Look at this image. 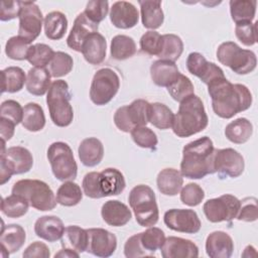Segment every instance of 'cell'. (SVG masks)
Returning <instances> with one entry per match:
<instances>
[{"instance_id":"cell-10","label":"cell","mask_w":258,"mask_h":258,"mask_svg":"<svg viewBox=\"0 0 258 258\" xmlns=\"http://www.w3.org/2000/svg\"><path fill=\"white\" fill-rule=\"evenodd\" d=\"M120 88V78L109 68L98 70L92 80L90 99L97 106H104L111 102Z\"/></svg>"},{"instance_id":"cell-54","label":"cell","mask_w":258,"mask_h":258,"mask_svg":"<svg viewBox=\"0 0 258 258\" xmlns=\"http://www.w3.org/2000/svg\"><path fill=\"white\" fill-rule=\"evenodd\" d=\"M0 115L1 118H5L18 125L23 118V108L15 100H6L1 104Z\"/></svg>"},{"instance_id":"cell-29","label":"cell","mask_w":258,"mask_h":258,"mask_svg":"<svg viewBox=\"0 0 258 258\" xmlns=\"http://www.w3.org/2000/svg\"><path fill=\"white\" fill-rule=\"evenodd\" d=\"M156 184L162 195L173 197L180 191L183 184V176L175 168H164L158 172Z\"/></svg>"},{"instance_id":"cell-4","label":"cell","mask_w":258,"mask_h":258,"mask_svg":"<svg viewBox=\"0 0 258 258\" xmlns=\"http://www.w3.org/2000/svg\"><path fill=\"white\" fill-rule=\"evenodd\" d=\"M72 94L68 83L63 80H56L46 94V104L49 116L57 127H68L74 119V110L71 105Z\"/></svg>"},{"instance_id":"cell-36","label":"cell","mask_w":258,"mask_h":258,"mask_svg":"<svg viewBox=\"0 0 258 258\" xmlns=\"http://www.w3.org/2000/svg\"><path fill=\"white\" fill-rule=\"evenodd\" d=\"M231 18L235 24L252 22L255 18L257 1L255 0H231L229 2Z\"/></svg>"},{"instance_id":"cell-60","label":"cell","mask_w":258,"mask_h":258,"mask_svg":"<svg viewBox=\"0 0 258 258\" xmlns=\"http://www.w3.org/2000/svg\"><path fill=\"white\" fill-rule=\"evenodd\" d=\"M55 258H79L80 254L72 249L69 248H62L61 250H59L57 253L54 254Z\"/></svg>"},{"instance_id":"cell-25","label":"cell","mask_w":258,"mask_h":258,"mask_svg":"<svg viewBox=\"0 0 258 258\" xmlns=\"http://www.w3.org/2000/svg\"><path fill=\"white\" fill-rule=\"evenodd\" d=\"M126 186L123 173L117 168L108 167L99 172V187L102 198L118 196Z\"/></svg>"},{"instance_id":"cell-50","label":"cell","mask_w":258,"mask_h":258,"mask_svg":"<svg viewBox=\"0 0 258 258\" xmlns=\"http://www.w3.org/2000/svg\"><path fill=\"white\" fill-rule=\"evenodd\" d=\"M236 37L242 44L252 46L257 42V22H243L235 25Z\"/></svg>"},{"instance_id":"cell-6","label":"cell","mask_w":258,"mask_h":258,"mask_svg":"<svg viewBox=\"0 0 258 258\" xmlns=\"http://www.w3.org/2000/svg\"><path fill=\"white\" fill-rule=\"evenodd\" d=\"M12 194L23 197L32 208L46 212L55 208L56 198L49 185L39 179H20L12 186Z\"/></svg>"},{"instance_id":"cell-21","label":"cell","mask_w":258,"mask_h":258,"mask_svg":"<svg viewBox=\"0 0 258 258\" xmlns=\"http://www.w3.org/2000/svg\"><path fill=\"white\" fill-rule=\"evenodd\" d=\"M234 251L231 236L224 231H215L206 239V252L211 258H229Z\"/></svg>"},{"instance_id":"cell-44","label":"cell","mask_w":258,"mask_h":258,"mask_svg":"<svg viewBox=\"0 0 258 258\" xmlns=\"http://www.w3.org/2000/svg\"><path fill=\"white\" fill-rule=\"evenodd\" d=\"M74 67L73 57L63 51H55L48 64V71L52 78H60L70 74Z\"/></svg>"},{"instance_id":"cell-16","label":"cell","mask_w":258,"mask_h":258,"mask_svg":"<svg viewBox=\"0 0 258 258\" xmlns=\"http://www.w3.org/2000/svg\"><path fill=\"white\" fill-rule=\"evenodd\" d=\"M89 240L87 252L97 257H110L117 248V238L110 231L103 228L87 229Z\"/></svg>"},{"instance_id":"cell-49","label":"cell","mask_w":258,"mask_h":258,"mask_svg":"<svg viewBox=\"0 0 258 258\" xmlns=\"http://www.w3.org/2000/svg\"><path fill=\"white\" fill-rule=\"evenodd\" d=\"M204 199L205 191L198 183L189 182L180 189V201L185 206L196 207L200 205Z\"/></svg>"},{"instance_id":"cell-38","label":"cell","mask_w":258,"mask_h":258,"mask_svg":"<svg viewBox=\"0 0 258 258\" xmlns=\"http://www.w3.org/2000/svg\"><path fill=\"white\" fill-rule=\"evenodd\" d=\"M136 50L137 48L134 39L128 35L118 34L111 40L110 53L114 59H128L136 53Z\"/></svg>"},{"instance_id":"cell-46","label":"cell","mask_w":258,"mask_h":258,"mask_svg":"<svg viewBox=\"0 0 258 258\" xmlns=\"http://www.w3.org/2000/svg\"><path fill=\"white\" fill-rule=\"evenodd\" d=\"M31 44L26 39L17 36L10 37L5 44L6 55L14 60H24L27 59L28 51Z\"/></svg>"},{"instance_id":"cell-1","label":"cell","mask_w":258,"mask_h":258,"mask_svg":"<svg viewBox=\"0 0 258 258\" xmlns=\"http://www.w3.org/2000/svg\"><path fill=\"white\" fill-rule=\"evenodd\" d=\"M214 113L223 119H230L252 105V94L242 84H232L226 77L218 78L208 85Z\"/></svg>"},{"instance_id":"cell-34","label":"cell","mask_w":258,"mask_h":258,"mask_svg":"<svg viewBox=\"0 0 258 258\" xmlns=\"http://www.w3.org/2000/svg\"><path fill=\"white\" fill-rule=\"evenodd\" d=\"M45 36L50 40L61 39L68 29L67 16L60 11H51L47 13L43 20Z\"/></svg>"},{"instance_id":"cell-33","label":"cell","mask_w":258,"mask_h":258,"mask_svg":"<svg viewBox=\"0 0 258 258\" xmlns=\"http://www.w3.org/2000/svg\"><path fill=\"white\" fill-rule=\"evenodd\" d=\"M253 134L252 123L244 117L230 122L225 128V136L235 144L246 143Z\"/></svg>"},{"instance_id":"cell-53","label":"cell","mask_w":258,"mask_h":258,"mask_svg":"<svg viewBox=\"0 0 258 258\" xmlns=\"http://www.w3.org/2000/svg\"><path fill=\"white\" fill-rule=\"evenodd\" d=\"M236 219L243 222H255L258 219L257 199L254 197H248L241 200Z\"/></svg>"},{"instance_id":"cell-48","label":"cell","mask_w":258,"mask_h":258,"mask_svg":"<svg viewBox=\"0 0 258 258\" xmlns=\"http://www.w3.org/2000/svg\"><path fill=\"white\" fill-rule=\"evenodd\" d=\"M130 133L133 141L139 147L151 150L156 149L158 139L155 132H153V130H151L150 128L146 126H140L134 128Z\"/></svg>"},{"instance_id":"cell-57","label":"cell","mask_w":258,"mask_h":258,"mask_svg":"<svg viewBox=\"0 0 258 258\" xmlns=\"http://www.w3.org/2000/svg\"><path fill=\"white\" fill-rule=\"evenodd\" d=\"M21 10V1H1L0 20L9 21L19 17Z\"/></svg>"},{"instance_id":"cell-40","label":"cell","mask_w":258,"mask_h":258,"mask_svg":"<svg viewBox=\"0 0 258 258\" xmlns=\"http://www.w3.org/2000/svg\"><path fill=\"white\" fill-rule=\"evenodd\" d=\"M174 119V114L171 109L162 103L150 104L149 122L156 128L166 130L171 128Z\"/></svg>"},{"instance_id":"cell-55","label":"cell","mask_w":258,"mask_h":258,"mask_svg":"<svg viewBox=\"0 0 258 258\" xmlns=\"http://www.w3.org/2000/svg\"><path fill=\"white\" fill-rule=\"evenodd\" d=\"M84 194L91 199H101L102 195L99 187V172L91 171L88 172L82 182Z\"/></svg>"},{"instance_id":"cell-9","label":"cell","mask_w":258,"mask_h":258,"mask_svg":"<svg viewBox=\"0 0 258 258\" xmlns=\"http://www.w3.org/2000/svg\"><path fill=\"white\" fill-rule=\"evenodd\" d=\"M149 110L150 103L143 99H137L130 105L118 108L113 120L120 131L129 133L134 128L146 126L149 123Z\"/></svg>"},{"instance_id":"cell-17","label":"cell","mask_w":258,"mask_h":258,"mask_svg":"<svg viewBox=\"0 0 258 258\" xmlns=\"http://www.w3.org/2000/svg\"><path fill=\"white\" fill-rule=\"evenodd\" d=\"M186 69L189 74L199 78L207 86L218 78L225 77L223 70L214 62H210L200 52H190L186 58Z\"/></svg>"},{"instance_id":"cell-42","label":"cell","mask_w":258,"mask_h":258,"mask_svg":"<svg viewBox=\"0 0 258 258\" xmlns=\"http://www.w3.org/2000/svg\"><path fill=\"white\" fill-rule=\"evenodd\" d=\"M28 208V202L23 197L16 194L3 198L1 201V212L8 218H20L27 213Z\"/></svg>"},{"instance_id":"cell-43","label":"cell","mask_w":258,"mask_h":258,"mask_svg":"<svg viewBox=\"0 0 258 258\" xmlns=\"http://www.w3.org/2000/svg\"><path fill=\"white\" fill-rule=\"evenodd\" d=\"M164 241V232L157 227H148L147 230L140 233L141 245L149 256H153L157 250H160Z\"/></svg>"},{"instance_id":"cell-56","label":"cell","mask_w":258,"mask_h":258,"mask_svg":"<svg viewBox=\"0 0 258 258\" xmlns=\"http://www.w3.org/2000/svg\"><path fill=\"white\" fill-rule=\"evenodd\" d=\"M124 255L127 258H139L146 257L149 254L144 250L140 242V233L131 236L124 245Z\"/></svg>"},{"instance_id":"cell-19","label":"cell","mask_w":258,"mask_h":258,"mask_svg":"<svg viewBox=\"0 0 258 258\" xmlns=\"http://www.w3.org/2000/svg\"><path fill=\"white\" fill-rule=\"evenodd\" d=\"M163 258H191L199 256V247L188 239L169 236L160 248Z\"/></svg>"},{"instance_id":"cell-45","label":"cell","mask_w":258,"mask_h":258,"mask_svg":"<svg viewBox=\"0 0 258 258\" xmlns=\"http://www.w3.org/2000/svg\"><path fill=\"white\" fill-rule=\"evenodd\" d=\"M54 52L55 51H53L49 45L45 43H36L30 46L26 60L34 67L45 68V66L49 64Z\"/></svg>"},{"instance_id":"cell-51","label":"cell","mask_w":258,"mask_h":258,"mask_svg":"<svg viewBox=\"0 0 258 258\" xmlns=\"http://www.w3.org/2000/svg\"><path fill=\"white\" fill-rule=\"evenodd\" d=\"M161 41H162V35L159 32L155 30H149L141 36L139 44L143 52L149 55L157 56L160 51Z\"/></svg>"},{"instance_id":"cell-24","label":"cell","mask_w":258,"mask_h":258,"mask_svg":"<svg viewBox=\"0 0 258 258\" xmlns=\"http://www.w3.org/2000/svg\"><path fill=\"white\" fill-rule=\"evenodd\" d=\"M81 52L90 64H100L106 58L107 41L106 38L99 32L90 34L82 45Z\"/></svg>"},{"instance_id":"cell-15","label":"cell","mask_w":258,"mask_h":258,"mask_svg":"<svg viewBox=\"0 0 258 258\" xmlns=\"http://www.w3.org/2000/svg\"><path fill=\"white\" fill-rule=\"evenodd\" d=\"M6 142L2 141L0 164L5 165L13 174L28 172L33 165V156L30 151L22 146H11L6 149Z\"/></svg>"},{"instance_id":"cell-7","label":"cell","mask_w":258,"mask_h":258,"mask_svg":"<svg viewBox=\"0 0 258 258\" xmlns=\"http://www.w3.org/2000/svg\"><path fill=\"white\" fill-rule=\"evenodd\" d=\"M218 60L238 75L252 73L257 66L256 54L250 49L241 48L234 41L222 42L216 51Z\"/></svg>"},{"instance_id":"cell-32","label":"cell","mask_w":258,"mask_h":258,"mask_svg":"<svg viewBox=\"0 0 258 258\" xmlns=\"http://www.w3.org/2000/svg\"><path fill=\"white\" fill-rule=\"evenodd\" d=\"M60 240L62 248H69L81 254L87 251L89 236L87 229L72 225L66 228Z\"/></svg>"},{"instance_id":"cell-20","label":"cell","mask_w":258,"mask_h":258,"mask_svg":"<svg viewBox=\"0 0 258 258\" xmlns=\"http://www.w3.org/2000/svg\"><path fill=\"white\" fill-rule=\"evenodd\" d=\"M110 21L120 29H129L134 27L139 20L137 8L130 2L117 1L110 8Z\"/></svg>"},{"instance_id":"cell-31","label":"cell","mask_w":258,"mask_h":258,"mask_svg":"<svg viewBox=\"0 0 258 258\" xmlns=\"http://www.w3.org/2000/svg\"><path fill=\"white\" fill-rule=\"evenodd\" d=\"M26 234L24 229L17 224L2 226L0 242L1 247L9 254L17 252L25 243Z\"/></svg>"},{"instance_id":"cell-28","label":"cell","mask_w":258,"mask_h":258,"mask_svg":"<svg viewBox=\"0 0 258 258\" xmlns=\"http://www.w3.org/2000/svg\"><path fill=\"white\" fill-rule=\"evenodd\" d=\"M50 73L48 69L41 67L31 68L26 76V90L34 96H43L48 92L50 83Z\"/></svg>"},{"instance_id":"cell-13","label":"cell","mask_w":258,"mask_h":258,"mask_svg":"<svg viewBox=\"0 0 258 258\" xmlns=\"http://www.w3.org/2000/svg\"><path fill=\"white\" fill-rule=\"evenodd\" d=\"M245 168L244 157L233 148L215 149L214 170L220 178L227 176L235 178L240 176Z\"/></svg>"},{"instance_id":"cell-3","label":"cell","mask_w":258,"mask_h":258,"mask_svg":"<svg viewBox=\"0 0 258 258\" xmlns=\"http://www.w3.org/2000/svg\"><path fill=\"white\" fill-rule=\"evenodd\" d=\"M208 123L209 118L204 103L194 94L180 102L171 129L177 137L185 138L205 130Z\"/></svg>"},{"instance_id":"cell-58","label":"cell","mask_w":258,"mask_h":258,"mask_svg":"<svg viewBox=\"0 0 258 258\" xmlns=\"http://www.w3.org/2000/svg\"><path fill=\"white\" fill-rule=\"evenodd\" d=\"M22 256L25 258H49L50 251L44 243L35 241L24 250Z\"/></svg>"},{"instance_id":"cell-12","label":"cell","mask_w":258,"mask_h":258,"mask_svg":"<svg viewBox=\"0 0 258 258\" xmlns=\"http://www.w3.org/2000/svg\"><path fill=\"white\" fill-rule=\"evenodd\" d=\"M18 18V35L31 43L41 32L43 21L41 10L35 2L21 1V10Z\"/></svg>"},{"instance_id":"cell-52","label":"cell","mask_w":258,"mask_h":258,"mask_svg":"<svg viewBox=\"0 0 258 258\" xmlns=\"http://www.w3.org/2000/svg\"><path fill=\"white\" fill-rule=\"evenodd\" d=\"M109 11V2L101 0L89 1L85 8V15L94 23L99 24L103 21Z\"/></svg>"},{"instance_id":"cell-35","label":"cell","mask_w":258,"mask_h":258,"mask_svg":"<svg viewBox=\"0 0 258 258\" xmlns=\"http://www.w3.org/2000/svg\"><path fill=\"white\" fill-rule=\"evenodd\" d=\"M21 124L30 132H38L45 126V115L43 109L37 103H27L23 107V118Z\"/></svg>"},{"instance_id":"cell-14","label":"cell","mask_w":258,"mask_h":258,"mask_svg":"<svg viewBox=\"0 0 258 258\" xmlns=\"http://www.w3.org/2000/svg\"><path fill=\"white\" fill-rule=\"evenodd\" d=\"M163 222L168 229L185 234H196L202 227L197 212L189 209L168 210L164 213Z\"/></svg>"},{"instance_id":"cell-37","label":"cell","mask_w":258,"mask_h":258,"mask_svg":"<svg viewBox=\"0 0 258 258\" xmlns=\"http://www.w3.org/2000/svg\"><path fill=\"white\" fill-rule=\"evenodd\" d=\"M2 93H17L26 84L24 71L19 67H8L1 71Z\"/></svg>"},{"instance_id":"cell-47","label":"cell","mask_w":258,"mask_h":258,"mask_svg":"<svg viewBox=\"0 0 258 258\" xmlns=\"http://www.w3.org/2000/svg\"><path fill=\"white\" fill-rule=\"evenodd\" d=\"M167 92L173 100L180 103L188 96L195 94V88L191 81L186 76L180 74L178 78L167 87Z\"/></svg>"},{"instance_id":"cell-18","label":"cell","mask_w":258,"mask_h":258,"mask_svg":"<svg viewBox=\"0 0 258 258\" xmlns=\"http://www.w3.org/2000/svg\"><path fill=\"white\" fill-rule=\"evenodd\" d=\"M99 24L91 21L84 12L78 14L74 21V25L71 29V32L67 38L68 46L78 52H81L82 45L86 38L94 33L98 32Z\"/></svg>"},{"instance_id":"cell-27","label":"cell","mask_w":258,"mask_h":258,"mask_svg":"<svg viewBox=\"0 0 258 258\" xmlns=\"http://www.w3.org/2000/svg\"><path fill=\"white\" fill-rule=\"evenodd\" d=\"M79 158L87 167L98 165L104 157V146L96 137L85 138L78 148Z\"/></svg>"},{"instance_id":"cell-23","label":"cell","mask_w":258,"mask_h":258,"mask_svg":"<svg viewBox=\"0 0 258 258\" xmlns=\"http://www.w3.org/2000/svg\"><path fill=\"white\" fill-rule=\"evenodd\" d=\"M102 219L106 224L112 227L125 226L132 218L129 208L120 201H107L101 209Z\"/></svg>"},{"instance_id":"cell-41","label":"cell","mask_w":258,"mask_h":258,"mask_svg":"<svg viewBox=\"0 0 258 258\" xmlns=\"http://www.w3.org/2000/svg\"><path fill=\"white\" fill-rule=\"evenodd\" d=\"M56 202L63 207H74L83 199L80 185L73 180H67L56 190Z\"/></svg>"},{"instance_id":"cell-8","label":"cell","mask_w":258,"mask_h":258,"mask_svg":"<svg viewBox=\"0 0 258 258\" xmlns=\"http://www.w3.org/2000/svg\"><path fill=\"white\" fill-rule=\"evenodd\" d=\"M47 159L54 177L60 181L74 180L77 177L78 165L70 145L56 141L47 149Z\"/></svg>"},{"instance_id":"cell-26","label":"cell","mask_w":258,"mask_h":258,"mask_svg":"<svg viewBox=\"0 0 258 258\" xmlns=\"http://www.w3.org/2000/svg\"><path fill=\"white\" fill-rule=\"evenodd\" d=\"M179 75V70L173 61L158 59L150 66L151 80L158 87H169Z\"/></svg>"},{"instance_id":"cell-2","label":"cell","mask_w":258,"mask_h":258,"mask_svg":"<svg viewBox=\"0 0 258 258\" xmlns=\"http://www.w3.org/2000/svg\"><path fill=\"white\" fill-rule=\"evenodd\" d=\"M215 147L208 136L188 142L182 148L180 173L189 179H201L214 170Z\"/></svg>"},{"instance_id":"cell-22","label":"cell","mask_w":258,"mask_h":258,"mask_svg":"<svg viewBox=\"0 0 258 258\" xmlns=\"http://www.w3.org/2000/svg\"><path fill=\"white\" fill-rule=\"evenodd\" d=\"M64 225L56 216H42L34 223V233L40 239L48 242L60 240L64 233Z\"/></svg>"},{"instance_id":"cell-5","label":"cell","mask_w":258,"mask_h":258,"mask_svg":"<svg viewBox=\"0 0 258 258\" xmlns=\"http://www.w3.org/2000/svg\"><path fill=\"white\" fill-rule=\"evenodd\" d=\"M128 202L136 222L141 227L154 226L159 218L158 206L153 189L146 184L135 185L129 194Z\"/></svg>"},{"instance_id":"cell-30","label":"cell","mask_w":258,"mask_h":258,"mask_svg":"<svg viewBox=\"0 0 258 258\" xmlns=\"http://www.w3.org/2000/svg\"><path fill=\"white\" fill-rule=\"evenodd\" d=\"M140 5L141 21L147 29H157L164 21V14L160 1L144 0L138 2Z\"/></svg>"},{"instance_id":"cell-39","label":"cell","mask_w":258,"mask_h":258,"mask_svg":"<svg viewBox=\"0 0 258 258\" xmlns=\"http://www.w3.org/2000/svg\"><path fill=\"white\" fill-rule=\"evenodd\" d=\"M182 51L183 42L181 38L176 34L167 33L162 35L161 47L157 57H159V59L175 62V60L180 57Z\"/></svg>"},{"instance_id":"cell-59","label":"cell","mask_w":258,"mask_h":258,"mask_svg":"<svg viewBox=\"0 0 258 258\" xmlns=\"http://www.w3.org/2000/svg\"><path fill=\"white\" fill-rule=\"evenodd\" d=\"M15 126L13 122L0 117V136L2 141L6 142L13 137Z\"/></svg>"},{"instance_id":"cell-11","label":"cell","mask_w":258,"mask_h":258,"mask_svg":"<svg viewBox=\"0 0 258 258\" xmlns=\"http://www.w3.org/2000/svg\"><path fill=\"white\" fill-rule=\"evenodd\" d=\"M240 208V200L233 195H222L219 198L208 200L203 211L208 221L212 223L231 222L236 219Z\"/></svg>"}]
</instances>
